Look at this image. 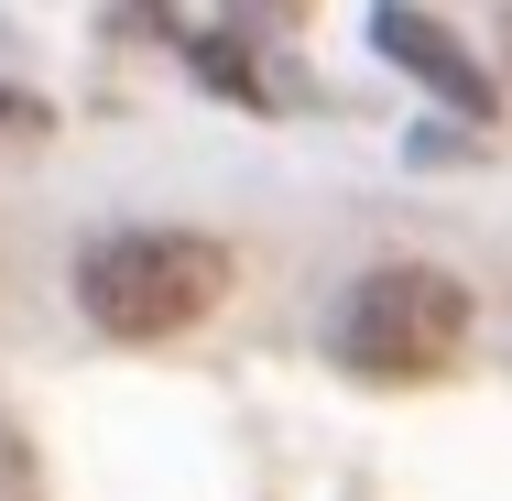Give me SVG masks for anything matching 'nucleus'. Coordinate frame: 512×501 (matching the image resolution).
Wrapping results in <instances>:
<instances>
[{
  "instance_id": "obj_1",
  "label": "nucleus",
  "mask_w": 512,
  "mask_h": 501,
  "mask_svg": "<svg viewBox=\"0 0 512 501\" xmlns=\"http://www.w3.org/2000/svg\"><path fill=\"white\" fill-rule=\"evenodd\" d=\"M229 295V251L207 229H109L77 251V305L109 338H186Z\"/></svg>"
},
{
  "instance_id": "obj_2",
  "label": "nucleus",
  "mask_w": 512,
  "mask_h": 501,
  "mask_svg": "<svg viewBox=\"0 0 512 501\" xmlns=\"http://www.w3.org/2000/svg\"><path fill=\"white\" fill-rule=\"evenodd\" d=\"M327 338H338V371L360 382H436L469 349V284L436 262H371Z\"/></svg>"
}]
</instances>
